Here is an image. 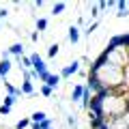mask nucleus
I'll use <instances>...</instances> for the list:
<instances>
[{"label":"nucleus","instance_id":"nucleus-1","mask_svg":"<svg viewBox=\"0 0 129 129\" xmlns=\"http://www.w3.org/2000/svg\"><path fill=\"white\" fill-rule=\"evenodd\" d=\"M88 78H95L106 90H120V88H123V82H125V69L108 62L103 56H99V58L90 64Z\"/></svg>","mask_w":129,"mask_h":129},{"label":"nucleus","instance_id":"nucleus-2","mask_svg":"<svg viewBox=\"0 0 129 129\" xmlns=\"http://www.w3.org/2000/svg\"><path fill=\"white\" fill-rule=\"evenodd\" d=\"M101 56L108 60V62L116 64V67H120V69H125V67L129 64V47H125V45L106 47V50L101 52Z\"/></svg>","mask_w":129,"mask_h":129},{"label":"nucleus","instance_id":"nucleus-3","mask_svg":"<svg viewBox=\"0 0 129 129\" xmlns=\"http://www.w3.org/2000/svg\"><path fill=\"white\" fill-rule=\"evenodd\" d=\"M73 73H80V60H73V62L67 64V67L60 71V78H71Z\"/></svg>","mask_w":129,"mask_h":129},{"label":"nucleus","instance_id":"nucleus-4","mask_svg":"<svg viewBox=\"0 0 129 129\" xmlns=\"http://www.w3.org/2000/svg\"><path fill=\"white\" fill-rule=\"evenodd\" d=\"M82 97H84V84H75L71 90V101H82Z\"/></svg>","mask_w":129,"mask_h":129},{"label":"nucleus","instance_id":"nucleus-5","mask_svg":"<svg viewBox=\"0 0 129 129\" xmlns=\"http://www.w3.org/2000/svg\"><path fill=\"white\" fill-rule=\"evenodd\" d=\"M11 69H13V62L11 60H0V75H2V80L11 73Z\"/></svg>","mask_w":129,"mask_h":129},{"label":"nucleus","instance_id":"nucleus-6","mask_svg":"<svg viewBox=\"0 0 129 129\" xmlns=\"http://www.w3.org/2000/svg\"><path fill=\"white\" fill-rule=\"evenodd\" d=\"M110 129H127L123 116H116V118H110Z\"/></svg>","mask_w":129,"mask_h":129},{"label":"nucleus","instance_id":"nucleus-7","mask_svg":"<svg viewBox=\"0 0 129 129\" xmlns=\"http://www.w3.org/2000/svg\"><path fill=\"white\" fill-rule=\"evenodd\" d=\"M22 95H35V86H32L30 80H22Z\"/></svg>","mask_w":129,"mask_h":129},{"label":"nucleus","instance_id":"nucleus-8","mask_svg":"<svg viewBox=\"0 0 129 129\" xmlns=\"http://www.w3.org/2000/svg\"><path fill=\"white\" fill-rule=\"evenodd\" d=\"M9 52H11V56H15V58H22L24 56V45L22 43H13V45L9 47Z\"/></svg>","mask_w":129,"mask_h":129},{"label":"nucleus","instance_id":"nucleus-9","mask_svg":"<svg viewBox=\"0 0 129 129\" xmlns=\"http://www.w3.org/2000/svg\"><path fill=\"white\" fill-rule=\"evenodd\" d=\"M30 120H32V123H43V120H47V114H45V112H41V110H39V112H32V114H30Z\"/></svg>","mask_w":129,"mask_h":129},{"label":"nucleus","instance_id":"nucleus-10","mask_svg":"<svg viewBox=\"0 0 129 129\" xmlns=\"http://www.w3.org/2000/svg\"><path fill=\"white\" fill-rule=\"evenodd\" d=\"M67 37H69V41H71V43H78V41H80V28H78V26H71Z\"/></svg>","mask_w":129,"mask_h":129},{"label":"nucleus","instance_id":"nucleus-11","mask_svg":"<svg viewBox=\"0 0 129 129\" xmlns=\"http://www.w3.org/2000/svg\"><path fill=\"white\" fill-rule=\"evenodd\" d=\"M5 88H7V92H9L11 97H19V95H22V88H15L13 84L7 82V80H5Z\"/></svg>","mask_w":129,"mask_h":129},{"label":"nucleus","instance_id":"nucleus-12","mask_svg":"<svg viewBox=\"0 0 129 129\" xmlns=\"http://www.w3.org/2000/svg\"><path fill=\"white\" fill-rule=\"evenodd\" d=\"M60 80H62V78H60V73L58 75H50V78H47V86H50V88H56V86H58V84H60Z\"/></svg>","mask_w":129,"mask_h":129},{"label":"nucleus","instance_id":"nucleus-13","mask_svg":"<svg viewBox=\"0 0 129 129\" xmlns=\"http://www.w3.org/2000/svg\"><path fill=\"white\" fill-rule=\"evenodd\" d=\"M30 125H32L30 116H28V118H19L17 123H15V129H26V127H30Z\"/></svg>","mask_w":129,"mask_h":129},{"label":"nucleus","instance_id":"nucleus-14","mask_svg":"<svg viewBox=\"0 0 129 129\" xmlns=\"http://www.w3.org/2000/svg\"><path fill=\"white\" fill-rule=\"evenodd\" d=\"M30 129H52V120L47 118V120H43V123H39V125H37V123H32Z\"/></svg>","mask_w":129,"mask_h":129},{"label":"nucleus","instance_id":"nucleus-15","mask_svg":"<svg viewBox=\"0 0 129 129\" xmlns=\"http://www.w3.org/2000/svg\"><path fill=\"white\" fill-rule=\"evenodd\" d=\"M64 9H67V5H64V2H56V5L52 7V15H60Z\"/></svg>","mask_w":129,"mask_h":129},{"label":"nucleus","instance_id":"nucleus-16","mask_svg":"<svg viewBox=\"0 0 129 129\" xmlns=\"http://www.w3.org/2000/svg\"><path fill=\"white\" fill-rule=\"evenodd\" d=\"M116 7H118V17H125V15H127V5H125L123 0H120V2H116Z\"/></svg>","mask_w":129,"mask_h":129},{"label":"nucleus","instance_id":"nucleus-17","mask_svg":"<svg viewBox=\"0 0 129 129\" xmlns=\"http://www.w3.org/2000/svg\"><path fill=\"white\" fill-rule=\"evenodd\" d=\"M39 92H41L43 97H52V95H54V88H50L47 84H43V86L39 88Z\"/></svg>","mask_w":129,"mask_h":129},{"label":"nucleus","instance_id":"nucleus-18","mask_svg":"<svg viewBox=\"0 0 129 129\" xmlns=\"http://www.w3.org/2000/svg\"><path fill=\"white\" fill-rule=\"evenodd\" d=\"M45 28H47V19H45V17H39V19H37V30L43 32Z\"/></svg>","mask_w":129,"mask_h":129},{"label":"nucleus","instance_id":"nucleus-19","mask_svg":"<svg viewBox=\"0 0 129 129\" xmlns=\"http://www.w3.org/2000/svg\"><path fill=\"white\" fill-rule=\"evenodd\" d=\"M56 54H58V45H56V43H52V45L47 47V56H50V58H54Z\"/></svg>","mask_w":129,"mask_h":129},{"label":"nucleus","instance_id":"nucleus-20","mask_svg":"<svg viewBox=\"0 0 129 129\" xmlns=\"http://www.w3.org/2000/svg\"><path fill=\"white\" fill-rule=\"evenodd\" d=\"M15 99H17V97H11V95H7V97H5V106H9V108H11V106L15 103Z\"/></svg>","mask_w":129,"mask_h":129},{"label":"nucleus","instance_id":"nucleus-21","mask_svg":"<svg viewBox=\"0 0 129 129\" xmlns=\"http://www.w3.org/2000/svg\"><path fill=\"white\" fill-rule=\"evenodd\" d=\"M9 112H11V108H9V106H5V103L0 106V116H7Z\"/></svg>","mask_w":129,"mask_h":129},{"label":"nucleus","instance_id":"nucleus-22","mask_svg":"<svg viewBox=\"0 0 129 129\" xmlns=\"http://www.w3.org/2000/svg\"><path fill=\"white\" fill-rule=\"evenodd\" d=\"M90 17H99V7H90Z\"/></svg>","mask_w":129,"mask_h":129},{"label":"nucleus","instance_id":"nucleus-23","mask_svg":"<svg viewBox=\"0 0 129 129\" xmlns=\"http://www.w3.org/2000/svg\"><path fill=\"white\" fill-rule=\"evenodd\" d=\"M67 123H69L71 127H75V125H78V120H75V116H67Z\"/></svg>","mask_w":129,"mask_h":129},{"label":"nucleus","instance_id":"nucleus-24","mask_svg":"<svg viewBox=\"0 0 129 129\" xmlns=\"http://www.w3.org/2000/svg\"><path fill=\"white\" fill-rule=\"evenodd\" d=\"M120 37H123V45L129 47V35H120Z\"/></svg>","mask_w":129,"mask_h":129},{"label":"nucleus","instance_id":"nucleus-25","mask_svg":"<svg viewBox=\"0 0 129 129\" xmlns=\"http://www.w3.org/2000/svg\"><path fill=\"white\" fill-rule=\"evenodd\" d=\"M7 15H9V11H7V9H0V19H7Z\"/></svg>","mask_w":129,"mask_h":129},{"label":"nucleus","instance_id":"nucleus-26","mask_svg":"<svg viewBox=\"0 0 129 129\" xmlns=\"http://www.w3.org/2000/svg\"><path fill=\"white\" fill-rule=\"evenodd\" d=\"M123 118H125V125H127V129H129V112H127V114L123 116Z\"/></svg>","mask_w":129,"mask_h":129},{"label":"nucleus","instance_id":"nucleus-27","mask_svg":"<svg viewBox=\"0 0 129 129\" xmlns=\"http://www.w3.org/2000/svg\"><path fill=\"white\" fill-rule=\"evenodd\" d=\"M0 80H2V75H0Z\"/></svg>","mask_w":129,"mask_h":129}]
</instances>
